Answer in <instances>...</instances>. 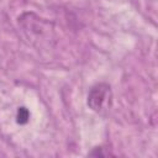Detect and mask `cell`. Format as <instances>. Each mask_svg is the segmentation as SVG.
Instances as JSON below:
<instances>
[{
  "label": "cell",
  "instance_id": "cell-2",
  "mask_svg": "<svg viewBox=\"0 0 158 158\" xmlns=\"http://www.w3.org/2000/svg\"><path fill=\"white\" fill-rule=\"evenodd\" d=\"M28 118H30V112H28V110H27L26 107H19L17 114H16V121H17V123L25 125V123H27Z\"/></svg>",
  "mask_w": 158,
  "mask_h": 158
},
{
  "label": "cell",
  "instance_id": "cell-3",
  "mask_svg": "<svg viewBox=\"0 0 158 158\" xmlns=\"http://www.w3.org/2000/svg\"><path fill=\"white\" fill-rule=\"evenodd\" d=\"M89 156H101V157H105V156H109V153L102 152V148H101V147H95V148L89 153Z\"/></svg>",
  "mask_w": 158,
  "mask_h": 158
},
{
  "label": "cell",
  "instance_id": "cell-1",
  "mask_svg": "<svg viewBox=\"0 0 158 158\" xmlns=\"http://www.w3.org/2000/svg\"><path fill=\"white\" fill-rule=\"evenodd\" d=\"M88 106L98 112V114H106L112 105V91L111 86L106 83H98L95 84L88 94Z\"/></svg>",
  "mask_w": 158,
  "mask_h": 158
}]
</instances>
